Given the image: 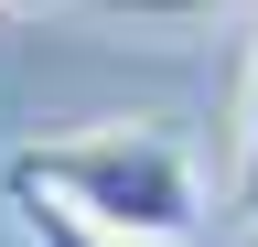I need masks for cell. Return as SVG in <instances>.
<instances>
[{
	"label": "cell",
	"instance_id": "cell-2",
	"mask_svg": "<svg viewBox=\"0 0 258 247\" xmlns=\"http://www.w3.org/2000/svg\"><path fill=\"white\" fill-rule=\"evenodd\" d=\"M11 215H22V236H32V247H129V236H108V226H86L76 204H54V194H22V183H11Z\"/></svg>",
	"mask_w": 258,
	"mask_h": 247
},
{
	"label": "cell",
	"instance_id": "cell-1",
	"mask_svg": "<svg viewBox=\"0 0 258 247\" xmlns=\"http://www.w3.org/2000/svg\"><path fill=\"white\" fill-rule=\"evenodd\" d=\"M0 183H22V194H54L76 204L86 226H108L129 247H172L205 226V172H194V150L172 129H151V118H108V129H76V140H22Z\"/></svg>",
	"mask_w": 258,
	"mask_h": 247
},
{
	"label": "cell",
	"instance_id": "cell-3",
	"mask_svg": "<svg viewBox=\"0 0 258 247\" xmlns=\"http://www.w3.org/2000/svg\"><path fill=\"white\" fill-rule=\"evenodd\" d=\"M237 215H258V54H247V86H237Z\"/></svg>",
	"mask_w": 258,
	"mask_h": 247
},
{
	"label": "cell",
	"instance_id": "cell-4",
	"mask_svg": "<svg viewBox=\"0 0 258 247\" xmlns=\"http://www.w3.org/2000/svg\"><path fill=\"white\" fill-rule=\"evenodd\" d=\"M0 11H11V0H0Z\"/></svg>",
	"mask_w": 258,
	"mask_h": 247
}]
</instances>
